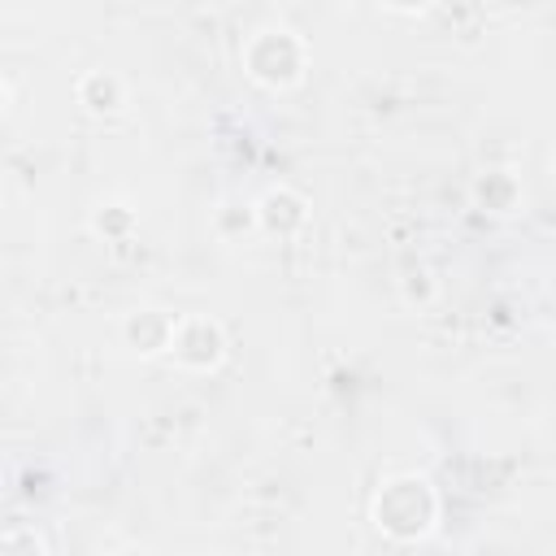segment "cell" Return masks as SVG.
Masks as SVG:
<instances>
[{
  "label": "cell",
  "mask_w": 556,
  "mask_h": 556,
  "mask_svg": "<svg viewBox=\"0 0 556 556\" xmlns=\"http://www.w3.org/2000/svg\"><path fill=\"white\" fill-rule=\"evenodd\" d=\"M374 521L378 530L395 534V539H417L430 530L434 521V495H430V482L421 478H391L378 500H374Z\"/></svg>",
  "instance_id": "1"
},
{
  "label": "cell",
  "mask_w": 556,
  "mask_h": 556,
  "mask_svg": "<svg viewBox=\"0 0 556 556\" xmlns=\"http://www.w3.org/2000/svg\"><path fill=\"white\" fill-rule=\"evenodd\" d=\"M248 74L265 87H291L300 74H304V43L291 35V30H256L248 39Z\"/></svg>",
  "instance_id": "2"
},
{
  "label": "cell",
  "mask_w": 556,
  "mask_h": 556,
  "mask_svg": "<svg viewBox=\"0 0 556 556\" xmlns=\"http://www.w3.org/2000/svg\"><path fill=\"white\" fill-rule=\"evenodd\" d=\"M169 352H174L182 365H191V369H208V365H217V361H222V352H226L222 326H217V321H208V317H187V321H178V326H174Z\"/></svg>",
  "instance_id": "3"
},
{
  "label": "cell",
  "mask_w": 556,
  "mask_h": 556,
  "mask_svg": "<svg viewBox=\"0 0 556 556\" xmlns=\"http://www.w3.org/2000/svg\"><path fill=\"white\" fill-rule=\"evenodd\" d=\"M78 100L91 109V113H113L122 104V83L104 70H91L83 83H78Z\"/></svg>",
  "instance_id": "4"
},
{
  "label": "cell",
  "mask_w": 556,
  "mask_h": 556,
  "mask_svg": "<svg viewBox=\"0 0 556 556\" xmlns=\"http://www.w3.org/2000/svg\"><path fill=\"white\" fill-rule=\"evenodd\" d=\"M387 4H391V9H404V13H413V9H421L426 0H387Z\"/></svg>",
  "instance_id": "5"
},
{
  "label": "cell",
  "mask_w": 556,
  "mask_h": 556,
  "mask_svg": "<svg viewBox=\"0 0 556 556\" xmlns=\"http://www.w3.org/2000/svg\"><path fill=\"white\" fill-rule=\"evenodd\" d=\"M552 165H556V161H552Z\"/></svg>",
  "instance_id": "6"
}]
</instances>
